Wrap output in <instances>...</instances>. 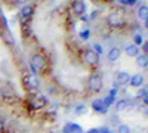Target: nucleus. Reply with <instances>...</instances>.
Returning <instances> with one entry per match:
<instances>
[{"label": "nucleus", "mask_w": 148, "mask_h": 133, "mask_svg": "<svg viewBox=\"0 0 148 133\" xmlns=\"http://www.w3.org/2000/svg\"><path fill=\"white\" fill-rule=\"evenodd\" d=\"M89 35H90L89 30H84V31L80 33V39H82V40H88V39H89Z\"/></svg>", "instance_id": "25"}, {"label": "nucleus", "mask_w": 148, "mask_h": 133, "mask_svg": "<svg viewBox=\"0 0 148 133\" xmlns=\"http://www.w3.org/2000/svg\"><path fill=\"white\" fill-rule=\"evenodd\" d=\"M98 14H99L98 10H93V12H92V15H90V18H92V19H93V18H96V16H98Z\"/></svg>", "instance_id": "30"}, {"label": "nucleus", "mask_w": 148, "mask_h": 133, "mask_svg": "<svg viewBox=\"0 0 148 133\" xmlns=\"http://www.w3.org/2000/svg\"><path fill=\"white\" fill-rule=\"evenodd\" d=\"M133 42H135V43H133L135 46H138V47H139V46L142 44V35H141V34H135Z\"/></svg>", "instance_id": "22"}, {"label": "nucleus", "mask_w": 148, "mask_h": 133, "mask_svg": "<svg viewBox=\"0 0 148 133\" xmlns=\"http://www.w3.org/2000/svg\"><path fill=\"white\" fill-rule=\"evenodd\" d=\"M31 108L33 110H42V108H45L46 106V104H47V101H46V98L43 95H37V96H34V98L31 99Z\"/></svg>", "instance_id": "4"}, {"label": "nucleus", "mask_w": 148, "mask_h": 133, "mask_svg": "<svg viewBox=\"0 0 148 133\" xmlns=\"http://www.w3.org/2000/svg\"><path fill=\"white\" fill-rule=\"evenodd\" d=\"M98 133H110L108 127H101V129H98Z\"/></svg>", "instance_id": "29"}, {"label": "nucleus", "mask_w": 148, "mask_h": 133, "mask_svg": "<svg viewBox=\"0 0 148 133\" xmlns=\"http://www.w3.org/2000/svg\"><path fill=\"white\" fill-rule=\"evenodd\" d=\"M24 84H25V87L28 90H36V89H39L40 81L36 77V74H27L24 77Z\"/></svg>", "instance_id": "3"}, {"label": "nucleus", "mask_w": 148, "mask_h": 133, "mask_svg": "<svg viewBox=\"0 0 148 133\" xmlns=\"http://www.w3.org/2000/svg\"><path fill=\"white\" fill-rule=\"evenodd\" d=\"M73 10H74V14L76 15H79V16H82L84 12H86V3L84 2H74L73 3Z\"/></svg>", "instance_id": "10"}, {"label": "nucleus", "mask_w": 148, "mask_h": 133, "mask_svg": "<svg viewBox=\"0 0 148 133\" xmlns=\"http://www.w3.org/2000/svg\"><path fill=\"white\" fill-rule=\"evenodd\" d=\"M34 14V8L30 6V5H25V6H22L21 9V19L22 21H28Z\"/></svg>", "instance_id": "8"}, {"label": "nucleus", "mask_w": 148, "mask_h": 133, "mask_svg": "<svg viewBox=\"0 0 148 133\" xmlns=\"http://www.w3.org/2000/svg\"><path fill=\"white\" fill-rule=\"evenodd\" d=\"M45 67H46V59H45L43 55L36 53V55L31 56V70L34 72H37L39 70H43Z\"/></svg>", "instance_id": "2"}, {"label": "nucleus", "mask_w": 148, "mask_h": 133, "mask_svg": "<svg viewBox=\"0 0 148 133\" xmlns=\"http://www.w3.org/2000/svg\"><path fill=\"white\" fill-rule=\"evenodd\" d=\"M127 105H129V101H126V99H120V101H117V102H116V111H117V113L125 111L126 108H127Z\"/></svg>", "instance_id": "18"}, {"label": "nucleus", "mask_w": 148, "mask_h": 133, "mask_svg": "<svg viewBox=\"0 0 148 133\" xmlns=\"http://www.w3.org/2000/svg\"><path fill=\"white\" fill-rule=\"evenodd\" d=\"M3 35H5L3 39H5L8 43H14V39H12V35H10V33H9V30H8V28L3 31Z\"/></svg>", "instance_id": "23"}, {"label": "nucleus", "mask_w": 148, "mask_h": 133, "mask_svg": "<svg viewBox=\"0 0 148 133\" xmlns=\"http://www.w3.org/2000/svg\"><path fill=\"white\" fill-rule=\"evenodd\" d=\"M120 49L119 47H111L110 49V52H108V61L110 62H116V61H119V58H120Z\"/></svg>", "instance_id": "12"}, {"label": "nucleus", "mask_w": 148, "mask_h": 133, "mask_svg": "<svg viewBox=\"0 0 148 133\" xmlns=\"http://www.w3.org/2000/svg\"><path fill=\"white\" fill-rule=\"evenodd\" d=\"M138 18H139L141 21L147 22V19H148V6H147V5L139 6V9H138Z\"/></svg>", "instance_id": "15"}, {"label": "nucleus", "mask_w": 148, "mask_h": 133, "mask_svg": "<svg viewBox=\"0 0 148 133\" xmlns=\"http://www.w3.org/2000/svg\"><path fill=\"white\" fill-rule=\"evenodd\" d=\"M86 111H88V106H86L84 104H80V105H77V108H76V113L77 115H82V114H86Z\"/></svg>", "instance_id": "19"}, {"label": "nucleus", "mask_w": 148, "mask_h": 133, "mask_svg": "<svg viewBox=\"0 0 148 133\" xmlns=\"http://www.w3.org/2000/svg\"><path fill=\"white\" fill-rule=\"evenodd\" d=\"M83 133V129L79 126V124H76V123H68L65 127H64V133Z\"/></svg>", "instance_id": "13"}, {"label": "nucleus", "mask_w": 148, "mask_h": 133, "mask_svg": "<svg viewBox=\"0 0 148 133\" xmlns=\"http://www.w3.org/2000/svg\"><path fill=\"white\" fill-rule=\"evenodd\" d=\"M147 95H148V92H147V89L144 87V89H141L139 92H138V96L141 99H144V105L147 106V102H148V98H147Z\"/></svg>", "instance_id": "20"}, {"label": "nucleus", "mask_w": 148, "mask_h": 133, "mask_svg": "<svg viewBox=\"0 0 148 133\" xmlns=\"http://www.w3.org/2000/svg\"><path fill=\"white\" fill-rule=\"evenodd\" d=\"M120 3L125 6H135L136 5V0H120Z\"/></svg>", "instance_id": "24"}, {"label": "nucleus", "mask_w": 148, "mask_h": 133, "mask_svg": "<svg viewBox=\"0 0 148 133\" xmlns=\"http://www.w3.org/2000/svg\"><path fill=\"white\" fill-rule=\"evenodd\" d=\"M93 49H95V52H96L98 55H101V53H102V46H101V44L95 43V44H93Z\"/></svg>", "instance_id": "27"}, {"label": "nucleus", "mask_w": 148, "mask_h": 133, "mask_svg": "<svg viewBox=\"0 0 148 133\" xmlns=\"http://www.w3.org/2000/svg\"><path fill=\"white\" fill-rule=\"evenodd\" d=\"M107 22H108V25L113 27V28H117V27H120L123 24L120 14H110L108 18H107Z\"/></svg>", "instance_id": "6"}, {"label": "nucleus", "mask_w": 148, "mask_h": 133, "mask_svg": "<svg viewBox=\"0 0 148 133\" xmlns=\"http://www.w3.org/2000/svg\"><path fill=\"white\" fill-rule=\"evenodd\" d=\"M2 95H3V98H6V99H10V98L15 96V93H14V90H12L10 86H3L2 87Z\"/></svg>", "instance_id": "17"}, {"label": "nucleus", "mask_w": 148, "mask_h": 133, "mask_svg": "<svg viewBox=\"0 0 148 133\" xmlns=\"http://www.w3.org/2000/svg\"><path fill=\"white\" fill-rule=\"evenodd\" d=\"M102 102L105 104V106H110L111 104H113V102H114V98H113V96H108V98H105V99H102Z\"/></svg>", "instance_id": "26"}, {"label": "nucleus", "mask_w": 148, "mask_h": 133, "mask_svg": "<svg viewBox=\"0 0 148 133\" xmlns=\"http://www.w3.org/2000/svg\"><path fill=\"white\" fill-rule=\"evenodd\" d=\"M84 59L89 65H96L98 62H99V55H98L93 49H88L84 52Z\"/></svg>", "instance_id": "5"}, {"label": "nucleus", "mask_w": 148, "mask_h": 133, "mask_svg": "<svg viewBox=\"0 0 148 133\" xmlns=\"http://www.w3.org/2000/svg\"><path fill=\"white\" fill-rule=\"evenodd\" d=\"M125 53L127 56H138L139 55V47L135 46V44H127L125 47Z\"/></svg>", "instance_id": "14"}, {"label": "nucleus", "mask_w": 148, "mask_h": 133, "mask_svg": "<svg viewBox=\"0 0 148 133\" xmlns=\"http://www.w3.org/2000/svg\"><path fill=\"white\" fill-rule=\"evenodd\" d=\"M3 132V123H2V120H0V133Z\"/></svg>", "instance_id": "32"}, {"label": "nucleus", "mask_w": 148, "mask_h": 133, "mask_svg": "<svg viewBox=\"0 0 148 133\" xmlns=\"http://www.w3.org/2000/svg\"><path fill=\"white\" fill-rule=\"evenodd\" d=\"M142 50H144V55H147V52H148V43L147 42H144V44H142Z\"/></svg>", "instance_id": "28"}, {"label": "nucleus", "mask_w": 148, "mask_h": 133, "mask_svg": "<svg viewBox=\"0 0 148 133\" xmlns=\"http://www.w3.org/2000/svg\"><path fill=\"white\" fill-rule=\"evenodd\" d=\"M117 133H130V127L127 124H120L117 127Z\"/></svg>", "instance_id": "21"}, {"label": "nucleus", "mask_w": 148, "mask_h": 133, "mask_svg": "<svg viewBox=\"0 0 148 133\" xmlns=\"http://www.w3.org/2000/svg\"><path fill=\"white\" fill-rule=\"evenodd\" d=\"M102 84H104V83H102V77H101L99 74H93V76H90V77H89L88 86H89V89H90L92 92H95V93L101 92Z\"/></svg>", "instance_id": "1"}, {"label": "nucleus", "mask_w": 148, "mask_h": 133, "mask_svg": "<svg viewBox=\"0 0 148 133\" xmlns=\"http://www.w3.org/2000/svg\"><path fill=\"white\" fill-rule=\"evenodd\" d=\"M144 76L142 74H135V76H132L130 77V80H129V83H130V86H133V87H141L142 84H144Z\"/></svg>", "instance_id": "11"}, {"label": "nucleus", "mask_w": 148, "mask_h": 133, "mask_svg": "<svg viewBox=\"0 0 148 133\" xmlns=\"http://www.w3.org/2000/svg\"><path fill=\"white\" fill-rule=\"evenodd\" d=\"M129 80H130V74H129V72H126V71H120V72H117L116 81H117L119 86H125V84L129 83Z\"/></svg>", "instance_id": "7"}, {"label": "nucleus", "mask_w": 148, "mask_h": 133, "mask_svg": "<svg viewBox=\"0 0 148 133\" xmlns=\"http://www.w3.org/2000/svg\"><path fill=\"white\" fill-rule=\"evenodd\" d=\"M88 133H98V129H90L88 130Z\"/></svg>", "instance_id": "31"}, {"label": "nucleus", "mask_w": 148, "mask_h": 133, "mask_svg": "<svg viewBox=\"0 0 148 133\" xmlns=\"http://www.w3.org/2000/svg\"><path fill=\"white\" fill-rule=\"evenodd\" d=\"M136 65L141 67V68H147L148 65V55H138L136 56Z\"/></svg>", "instance_id": "16"}, {"label": "nucleus", "mask_w": 148, "mask_h": 133, "mask_svg": "<svg viewBox=\"0 0 148 133\" xmlns=\"http://www.w3.org/2000/svg\"><path fill=\"white\" fill-rule=\"evenodd\" d=\"M92 108H93L96 113H101V114H105V113L108 111V106H105V104L102 102V99H96V101H93Z\"/></svg>", "instance_id": "9"}]
</instances>
